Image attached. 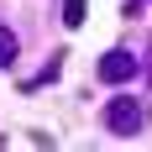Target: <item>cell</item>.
Segmentation results:
<instances>
[{
  "instance_id": "obj_1",
  "label": "cell",
  "mask_w": 152,
  "mask_h": 152,
  "mask_svg": "<svg viewBox=\"0 0 152 152\" xmlns=\"http://www.w3.org/2000/svg\"><path fill=\"white\" fill-rule=\"evenodd\" d=\"M142 126H147V105H142V100L115 94V100L105 105V131H110V137H137Z\"/></svg>"
},
{
  "instance_id": "obj_3",
  "label": "cell",
  "mask_w": 152,
  "mask_h": 152,
  "mask_svg": "<svg viewBox=\"0 0 152 152\" xmlns=\"http://www.w3.org/2000/svg\"><path fill=\"white\" fill-rule=\"evenodd\" d=\"M84 16H89V0H63V26L68 31L84 26Z\"/></svg>"
},
{
  "instance_id": "obj_2",
  "label": "cell",
  "mask_w": 152,
  "mask_h": 152,
  "mask_svg": "<svg viewBox=\"0 0 152 152\" xmlns=\"http://www.w3.org/2000/svg\"><path fill=\"white\" fill-rule=\"evenodd\" d=\"M94 74H100V84H131V79H137V58L115 47V53H105V58H100V68H94Z\"/></svg>"
},
{
  "instance_id": "obj_5",
  "label": "cell",
  "mask_w": 152,
  "mask_h": 152,
  "mask_svg": "<svg viewBox=\"0 0 152 152\" xmlns=\"http://www.w3.org/2000/svg\"><path fill=\"white\" fill-rule=\"evenodd\" d=\"M147 84H152V42H147Z\"/></svg>"
},
{
  "instance_id": "obj_4",
  "label": "cell",
  "mask_w": 152,
  "mask_h": 152,
  "mask_svg": "<svg viewBox=\"0 0 152 152\" xmlns=\"http://www.w3.org/2000/svg\"><path fill=\"white\" fill-rule=\"evenodd\" d=\"M16 53H21V42H16V31L11 26H0V68H11Z\"/></svg>"
}]
</instances>
